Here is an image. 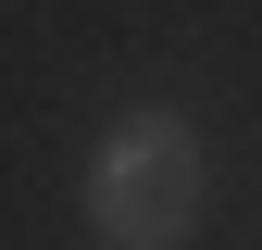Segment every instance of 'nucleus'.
<instances>
[{
	"label": "nucleus",
	"instance_id": "nucleus-1",
	"mask_svg": "<svg viewBox=\"0 0 262 250\" xmlns=\"http://www.w3.org/2000/svg\"><path fill=\"white\" fill-rule=\"evenodd\" d=\"M200 187H212V163L187 138V113L138 100L88 150V225H100V250H187L200 238Z\"/></svg>",
	"mask_w": 262,
	"mask_h": 250
}]
</instances>
